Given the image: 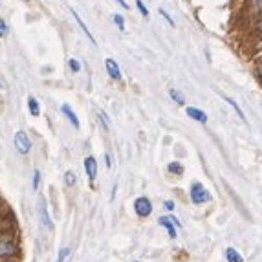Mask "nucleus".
I'll list each match as a JSON object with an SVG mask.
<instances>
[{
  "mask_svg": "<svg viewBox=\"0 0 262 262\" xmlns=\"http://www.w3.org/2000/svg\"><path fill=\"white\" fill-rule=\"evenodd\" d=\"M189 196H191V202H192V204H196V206H200V204H204V202H209V200H211L209 191H207V189L204 187L202 184H198V182H194V184L191 185Z\"/></svg>",
  "mask_w": 262,
  "mask_h": 262,
  "instance_id": "nucleus-1",
  "label": "nucleus"
},
{
  "mask_svg": "<svg viewBox=\"0 0 262 262\" xmlns=\"http://www.w3.org/2000/svg\"><path fill=\"white\" fill-rule=\"evenodd\" d=\"M134 211L140 219H147L152 214V202L149 200L147 196H140L134 200Z\"/></svg>",
  "mask_w": 262,
  "mask_h": 262,
  "instance_id": "nucleus-2",
  "label": "nucleus"
},
{
  "mask_svg": "<svg viewBox=\"0 0 262 262\" xmlns=\"http://www.w3.org/2000/svg\"><path fill=\"white\" fill-rule=\"evenodd\" d=\"M13 143H15L17 152H20V154H28L31 150V140L28 138V134L24 130H18L17 134H15Z\"/></svg>",
  "mask_w": 262,
  "mask_h": 262,
  "instance_id": "nucleus-3",
  "label": "nucleus"
},
{
  "mask_svg": "<svg viewBox=\"0 0 262 262\" xmlns=\"http://www.w3.org/2000/svg\"><path fill=\"white\" fill-rule=\"evenodd\" d=\"M84 170H86V176L90 182H96L97 178V162L94 156H86L84 158Z\"/></svg>",
  "mask_w": 262,
  "mask_h": 262,
  "instance_id": "nucleus-4",
  "label": "nucleus"
},
{
  "mask_svg": "<svg viewBox=\"0 0 262 262\" xmlns=\"http://www.w3.org/2000/svg\"><path fill=\"white\" fill-rule=\"evenodd\" d=\"M185 112H187L189 118H192L194 121H198V123H207V114L204 112V110L196 108V106H187V108H185Z\"/></svg>",
  "mask_w": 262,
  "mask_h": 262,
  "instance_id": "nucleus-5",
  "label": "nucleus"
},
{
  "mask_svg": "<svg viewBox=\"0 0 262 262\" xmlns=\"http://www.w3.org/2000/svg\"><path fill=\"white\" fill-rule=\"evenodd\" d=\"M105 66H106V74H108L110 77L116 79V81H119V79H121V70H119V64L114 61V59H106Z\"/></svg>",
  "mask_w": 262,
  "mask_h": 262,
  "instance_id": "nucleus-6",
  "label": "nucleus"
},
{
  "mask_svg": "<svg viewBox=\"0 0 262 262\" xmlns=\"http://www.w3.org/2000/svg\"><path fill=\"white\" fill-rule=\"evenodd\" d=\"M158 224L162 227H165L167 231H169V236L170 238H176V229H174V222H172V219L170 216H160V220H158Z\"/></svg>",
  "mask_w": 262,
  "mask_h": 262,
  "instance_id": "nucleus-7",
  "label": "nucleus"
},
{
  "mask_svg": "<svg viewBox=\"0 0 262 262\" xmlns=\"http://www.w3.org/2000/svg\"><path fill=\"white\" fill-rule=\"evenodd\" d=\"M61 110H62V114H64L66 118H68V121H70L75 128H79V127H81V123H79L77 114H75L74 110L70 108V106H68V105H62V106H61Z\"/></svg>",
  "mask_w": 262,
  "mask_h": 262,
  "instance_id": "nucleus-8",
  "label": "nucleus"
},
{
  "mask_svg": "<svg viewBox=\"0 0 262 262\" xmlns=\"http://www.w3.org/2000/svg\"><path fill=\"white\" fill-rule=\"evenodd\" d=\"M15 253V244L11 241H6V238H0V257H6V255H13Z\"/></svg>",
  "mask_w": 262,
  "mask_h": 262,
  "instance_id": "nucleus-9",
  "label": "nucleus"
},
{
  "mask_svg": "<svg viewBox=\"0 0 262 262\" xmlns=\"http://www.w3.org/2000/svg\"><path fill=\"white\" fill-rule=\"evenodd\" d=\"M72 15H74L75 22H77L79 26H81V30H83V33H84V35H86V37H88V39H90V42H92V44H97L96 37H94V35H92V33H90V30H88V26H86V24H84V22H83V20H81V17H79V15H77V13H75L74 9H72Z\"/></svg>",
  "mask_w": 262,
  "mask_h": 262,
  "instance_id": "nucleus-10",
  "label": "nucleus"
},
{
  "mask_svg": "<svg viewBox=\"0 0 262 262\" xmlns=\"http://www.w3.org/2000/svg\"><path fill=\"white\" fill-rule=\"evenodd\" d=\"M28 108H30V114L33 116V118L39 116L40 108H39V101H37V97H33V96L28 97Z\"/></svg>",
  "mask_w": 262,
  "mask_h": 262,
  "instance_id": "nucleus-11",
  "label": "nucleus"
},
{
  "mask_svg": "<svg viewBox=\"0 0 262 262\" xmlns=\"http://www.w3.org/2000/svg\"><path fill=\"white\" fill-rule=\"evenodd\" d=\"M226 258H227V262H244L242 255L238 253L235 248H227L226 249Z\"/></svg>",
  "mask_w": 262,
  "mask_h": 262,
  "instance_id": "nucleus-12",
  "label": "nucleus"
},
{
  "mask_svg": "<svg viewBox=\"0 0 262 262\" xmlns=\"http://www.w3.org/2000/svg\"><path fill=\"white\" fill-rule=\"evenodd\" d=\"M222 97L227 101V103H229V106H231V108L235 110L236 114H238V118H241L242 121H246V116H244V112H242V108H241V106H238V103H236V101L233 99V97H229V96H222Z\"/></svg>",
  "mask_w": 262,
  "mask_h": 262,
  "instance_id": "nucleus-13",
  "label": "nucleus"
},
{
  "mask_svg": "<svg viewBox=\"0 0 262 262\" xmlns=\"http://www.w3.org/2000/svg\"><path fill=\"white\" fill-rule=\"evenodd\" d=\"M169 96H170V99H174V103H178L180 106L185 105V97L180 90H174V88H172V90H169Z\"/></svg>",
  "mask_w": 262,
  "mask_h": 262,
  "instance_id": "nucleus-14",
  "label": "nucleus"
},
{
  "mask_svg": "<svg viewBox=\"0 0 262 262\" xmlns=\"http://www.w3.org/2000/svg\"><path fill=\"white\" fill-rule=\"evenodd\" d=\"M40 216H42L44 226L48 227V229H53V224H52V220H50V214H48V211H46V206H44V202L40 204Z\"/></svg>",
  "mask_w": 262,
  "mask_h": 262,
  "instance_id": "nucleus-15",
  "label": "nucleus"
},
{
  "mask_svg": "<svg viewBox=\"0 0 262 262\" xmlns=\"http://www.w3.org/2000/svg\"><path fill=\"white\" fill-rule=\"evenodd\" d=\"M167 170H169V172H172V174H176V176H182V174H184V165H182V163H178V162H172V163H169Z\"/></svg>",
  "mask_w": 262,
  "mask_h": 262,
  "instance_id": "nucleus-16",
  "label": "nucleus"
},
{
  "mask_svg": "<svg viewBox=\"0 0 262 262\" xmlns=\"http://www.w3.org/2000/svg\"><path fill=\"white\" fill-rule=\"evenodd\" d=\"M112 20H114V24L118 26V30H119V31H125V18H123L121 15L116 13V15L112 17Z\"/></svg>",
  "mask_w": 262,
  "mask_h": 262,
  "instance_id": "nucleus-17",
  "label": "nucleus"
},
{
  "mask_svg": "<svg viewBox=\"0 0 262 262\" xmlns=\"http://www.w3.org/2000/svg\"><path fill=\"white\" fill-rule=\"evenodd\" d=\"M8 33H9L8 22H6L4 18L0 17V39H4V37H8Z\"/></svg>",
  "mask_w": 262,
  "mask_h": 262,
  "instance_id": "nucleus-18",
  "label": "nucleus"
},
{
  "mask_svg": "<svg viewBox=\"0 0 262 262\" xmlns=\"http://www.w3.org/2000/svg\"><path fill=\"white\" fill-rule=\"evenodd\" d=\"M64 182L68 187H72V185H75V182H77V178H75V172H72V170H68L64 174Z\"/></svg>",
  "mask_w": 262,
  "mask_h": 262,
  "instance_id": "nucleus-19",
  "label": "nucleus"
},
{
  "mask_svg": "<svg viewBox=\"0 0 262 262\" xmlns=\"http://www.w3.org/2000/svg\"><path fill=\"white\" fill-rule=\"evenodd\" d=\"M68 66H70V70L74 72V74H77V72L81 70V62H79L77 59H70V61H68Z\"/></svg>",
  "mask_w": 262,
  "mask_h": 262,
  "instance_id": "nucleus-20",
  "label": "nucleus"
},
{
  "mask_svg": "<svg viewBox=\"0 0 262 262\" xmlns=\"http://www.w3.org/2000/svg\"><path fill=\"white\" fill-rule=\"evenodd\" d=\"M136 6H138V9H140V13L143 15V17H149V9L145 8V4L141 0H136Z\"/></svg>",
  "mask_w": 262,
  "mask_h": 262,
  "instance_id": "nucleus-21",
  "label": "nucleus"
},
{
  "mask_svg": "<svg viewBox=\"0 0 262 262\" xmlns=\"http://www.w3.org/2000/svg\"><path fill=\"white\" fill-rule=\"evenodd\" d=\"M68 253H70V249L68 248H62L61 251H59V257H57V262H64L66 257H68Z\"/></svg>",
  "mask_w": 262,
  "mask_h": 262,
  "instance_id": "nucleus-22",
  "label": "nucleus"
},
{
  "mask_svg": "<svg viewBox=\"0 0 262 262\" xmlns=\"http://www.w3.org/2000/svg\"><path fill=\"white\" fill-rule=\"evenodd\" d=\"M39 182H40V172L35 169V172H33V189H39Z\"/></svg>",
  "mask_w": 262,
  "mask_h": 262,
  "instance_id": "nucleus-23",
  "label": "nucleus"
},
{
  "mask_svg": "<svg viewBox=\"0 0 262 262\" xmlns=\"http://www.w3.org/2000/svg\"><path fill=\"white\" fill-rule=\"evenodd\" d=\"M160 15H162V17H163V18H165V20H167V22H169L170 26H174V20H172V18H170V15H169V13H167L165 9H160Z\"/></svg>",
  "mask_w": 262,
  "mask_h": 262,
  "instance_id": "nucleus-24",
  "label": "nucleus"
},
{
  "mask_svg": "<svg viewBox=\"0 0 262 262\" xmlns=\"http://www.w3.org/2000/svg\"><path fill=\"white\" fill-rule=\"evenodd\" d=\"M97 116H99V119H101V121H103V123H105L106 127H110V121H108V118H106V114L103 112V110H101V112L97 114Z\"/></svg>",
  "mask_w": 262,
  "mask_h": 262,
  "instance_id": "nucleus-25",
  "label": "nucleus"
},
{
  "mask_svg": "<svg viewBox=\"0 0 262 262\" xmlns=\"http://www.w3.org/2000/svg\"><path fill=\"white\" fill-rule=\"evenodd\" d=\"M165 209L167 211H174V202H172V200H167L165 202Z\"/></svg>",
  "mask_w": 262,
  "mask_h": 262,
  "instance_id": "nucleus-26",
  "label": "nucleus"
},
{
  "mask_svg": "<svg viewBox=\"0 0 262 262\" xmlns=\"http://www.w3.org/2000/svg\"><path fill=\"white\" fill-rule=\"evenodd\" d=\"M105 162H106V167H112V158H110V154H105Z\"/></svg>",
  "mask_w": 262,
  "mask_h": 262,
  "instance_id": "nucleus-27",
  "label": "nucleus"
},
{
  "mask_svg": "<svg viewBox=\"0 0 262 262\" xmlns=\"http://www.w3.org/2000/svg\"><path fill=\"white\" fill-rule=\"evenodd\" d=\"M118 4L121 6L123 9H128V4H127V2H125V0H118Z\"/></svg>",
  "mask_w": 262,
  "mask_h": 262,
  "instance_id": "nucleus-28",
  "label": "nucleus"
},
{
  "mask_svg": "<svg viewBox=\"0 0 262 262\" xmlns=\"http://www.w3.org/2000/svg\"><path fill=\"white\" fill-rule=\"evenodd\" d=\"M255 6H257L258 9H262V0H255Z\"/></svg>",
  "mask_w": 262,
  "mask_h": 262,
  "instance_id": "nucleus-29",
  "label": "nucleus"
},
{
  "mask_svg": "<svg viewBox=\"0 0 262 262\" xmlns=\"http://www.w3.org/2000/svg\"><path fill=\"white\" fill-rule=\"evenodd\" d=\"M258 74L262 75V57H260V61H258Z\"/></svg>",
  "mask_w": 262,
  "mask_h": 262,
  "instance_id": "nucleus-30",
  "label": "nucleus"
},
{
  "mask_svg": "<svg viewBox=\"0 0 262 262\" xmlns=\"http://www.w3.org/2000/svg\"><path fill=\"white\" fill-rule=\"evenodd\" d=\"M258 30H260V31H262V22H260V24H258Z\"/></svg>",
  "mask_w": 262,
  "mask_h": 262,
  "instance_id": "nucleus-31",
  "label": "nucleus"
},
{
  "mask_svg": "<svg viewBox=\"0 0 262 262\" xmlns=\"http://www.w3.org/2000/svg\"><path fill=\"white\" fill-rule=\"evenodd\" d=\"M24 2H28V0H24Z\"/></svg>",
  "mask_w": 262,
  "mask_h": 262,
  "instance_id": "nucleus-32",
  "label": "nucleus"
}]
</instances>
